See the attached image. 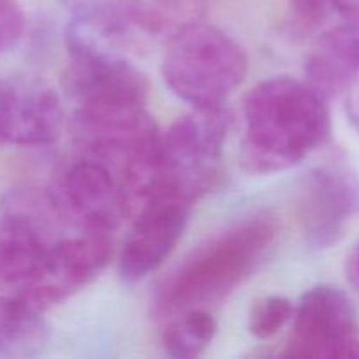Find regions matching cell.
Returning <instances> with one entry per match:
<instances>
[{"mask_svg":"<svg viewBox=\"0 0 359 359\" xmlns=\"http://www.w3.org/2000/svg\"><path fill=\"white\" fill-rule=\"evenodd\" d=\"M216 332L217 323L207 309H188L168 323L161 346L172 358H196L210 346Z\"/></svg>","mask_w":359,"mask_h":359,"instance_id":"cell-15","label":"cell"},{"mask_svg":"<svg viewBox=\"0 0 359 359\" xmlns=\"http://www.w3.org/2000/svg\"><path fill=\"white\" fill-rule=\"evenodd\" d=\"M346 111L351 125L354 126L359 135V77L346 93Z\"/></svg>","mask_w":359,"mask_h":359,"instance_id":"cell-19","label":"cell"},{"mask_svg":"<svg viewBox=\"0 0 359 359\" xmlns=\"http://www.w3.org/2000/svg\"><path fill=\"white\" fill-rule=\"evenodd\" d=\"M191 205V200L165 186L140 205L119 255V276L125 283H139L160 269L181 241Z\"/></svg>","mask_w":359,"mask_h":359,"instance_id":"cell-9","label":"cell"},{"mask_svg":"<svg viewBox=\"0 0 359 359\" xmlns=\"http://www.w3.org/2000/svg\"><path fill=\"white\" fill-rule=\"evenodd\" d=\"M51 244L27 214L0 216V287H23L37 273Z\"/></svg>","mask_w":359,"mask_h":359,"instance_id":"cell-13","label":"cell"},{"mask_svg":"<svg viewBox=\"0 0 359 359\" xmlns=\"http://www.w3.org/2000/svg\"><path fill=\"white\" fill-rule=\"evenodd\" d=\"M112 0H63L67 7L72 11V16H83V14L95 13L98 9H104Z\"/></svg>","mask_w":359,"mask_h":359,"instance_id":"cell-20","label":"cell"},{"mask_svg":"<svg viewBox=\"0 0 359 359\" xmlns=\"http://www.w3.org/2000/svg\"><path fill=\"white\" fill-rule=\"evenodd\" d=\"M231 116L224 105L193 107L161 135V184L196 202L223 175V147Z\"/></svg>","mask_w":359,"mask_h":359,"instance_id":"cell-4","label":"cell"},{"mask_svg":"<svg viewBox=\"0 0 359 359\" xmlns=\"http://www.w3.org/2000/svg\"><path fill=\"white\" fill-rule=\"evenodd\" d=\"M333 13L346 20H359V0H332Z\"/></svg>","mask_w":359,"mask_h":359,"instance_id":"cell-22","label":"cell"},{"mask_svg":"<svg viewBox=\"0 0 359 359\" xmlns=\"http://www.w3.org/2000/svg\"><path fill=\"white\" fill-rule=\"evenodd\" d=\"M112 256L105 233H84L53 242L37 273L16 290V297L35 314H44L93 283Z\"/></svg>","mask_w":359,"mask_h":359,"instance_id":"cell-6","label":"cell"},{"mask_svg":"<svg viewBox=\"0 0 359 359\" xmlns=\"http://www.w3.org/2000/svg\"><path fill=\"white\" fill-rule=\"evenodd\" d=\"M290 20L287 27L297 37L318 30L323 21L333 13L332 0H287Z\"/></svg>","mask_w":359,"mask_h":359,"instance_id":"cell-17","label":"cell"},{"mask_svg":"<svg viewBox=\"0 0 359 359\" xmlns=\"http://www.w3.org/2000/svg\"><path fill=\"white\" fill-rule=\"evenodd\" d=\"M48 339L49 328L42 314L25 307L16 294L0 297V353L28 356L39 353Z\"/></svg>","mask_w":359,"mask_h":359,"instance_id":"cell-14","label":"cell"},{"mask_svg":"<svg viewBox=\"0 0 359 359\" xmlns=\"http://www.w3.org/2000/svg\"><path fill=\"white\" fill-rule=\"evenodd\" d=\"M277 237L273 217L258 214L235 223L196 249L165 283L158 312H182L226 298L265 259Z\"/></svg>","mask_w":359,"mask_h":359,"instance_id":"cell-2","label":"cell"},{"mask_svg":"<svg viewBox=\"0 0 359 359\" xmlns=\"http://www.w3.org/2000/svg\"><path fill=\"white\" fill-rule=\"evenodd\" d=\"M248 74V55L231 35L191 21L167 41L161 76L172 93L191 107H216Z\"/></svg>","mask_w":359,"mask_h":359,"instance_id":"cell-3","label":"cell"},{"mask_svg":"<svg viewBox=\"0 0 359 359\" xmlns=\"http://www.w3.org/2000/svg\"><path fill=\"white\" fill-rule=\"evenodd\" d=\"M294 305L283 294H269L255 302L249 311V333L259 340L272 339L293 319Z\"/></svg>","mask_w":359,"mask_h":359,"instance_id":"cell-16","label":"cell"},{"mask_svg":"<svg viewBox=\"0 0 359 359\" xmlns=\"http://www.w3.org/2000/svg\"><path fill=\"white\" fill-rule=\"evenodd\" d=\"M241 167L251 175L284 172L328 140V100L307 81L272 77L244 98Z\"/></svg>","mask_w":359,"mask_h":359,"instance_id":"cell-1","label":"cell"},{"mask_svg":"<svg viewBox=\"0 0 359 359\" xmlns=\"http://www.w3.org/2000/svg\"><path fill=\"white\" fill-rule=\"evenodd\" d=\"M48 202L60 217L88 233H112L135 214L119 175L88 154L58 172L48 191Z\"/></svg>","mask_w":359,"mask_h":359,"instance_id":"cell-5","label":"cell"},{"mask_svg":"<svg viewBox=\"0 0 359 359\" xmlns=\"http://www.w3.org/2000/svg\"><path fill=\"white\" fill-rule=\"evenodd\" d=\"M65 83L77 105L147 100L146 77L126 55L70 58Z\"/></svg>","mask_w":359,"mask_h":359,"instance_id":"cell-11","label":"cell"},{"mask_svg":"<svg viewBox=\"0 0 359 359\" xmlns=\"http://www.w3.org/2000/svg\"><path fill=\"white\" fill-rule=\"evenodd\" d=\"M4 83V144L41 147L55 142L65 123L62 98L55 88L41 79Z\"/></svg>","mask_w":359,"mask_h":359,"instance_id":"cell-10","label":"cell"},{"mask_svg":"<svg viewBox=\"0 0 359 359\" xmlns=\"http://www.w3.org/2000/svg\"><path fill=\"white\" fill-rule=\"evenodd\" d=\"M359 77V20L340 18L316 41L305 63V81L326 100L347 93Z\"/></svg>","mask_w":359,"mask_h":359,"instance_id":"cell-12","label":"cell"},{"mask_svg":"<svg viewBox=\"0 0 359 359\" xmlns=\"http://www.w3.org/2000/svg\"><path fill=\"white\" fill-rule=\"evenodd\" d=\"M356 318L353 302L340 287L330 284L312 287L294 307L286 356L359 358Z\"/></svg>","mask_w":359,"mask_h":359,"instance_id":"cell-7","label":"cell"},{"mask_svg":"<svg viewBox=\"0 0 359 359\" xmlns=\"http://www.w3.org/2000/svg\"><path fill=\"white\" fill-rule=\"evenodd\" d=\"M359 217V174L346 160L333 158L309 172L300 198V223L314 249L339 244Z\"/></svg>","mask_w":359,"mask_h":359,"instance_id":"cell-8","label":"cell"},{"mask_svg":"<svg viewBox=\"0 0 359 359\" xmlns=\"http://www.w3.org/2000/svg\"><path fill=\"white\" fill-rule=\"evenodd\" d=\"M27 20L18 0H0V55L18 46L25 34Z\"/></svg>","mask_w":359,"mask_h":359,"instance_id":"cell-18","label":"cell"},{"mask_svg":"<svg viewBox=\"0 0 359 359\" xmlns=\"http://www.w3.org/2000/svg\"><path fill=\"white\" fill-rule=\"evenodd\" d=\"M346 276L347 280L351 283V286L359 293V241L354 244V248L351 249L349 255H347Z\"/></svg>","mask_w":359,"mask_h":359,"instance_id":"cell-21","label":"cell"},{"mask_svg":"<svg viewBox=\"0 0 359 359\" xmlns=\"http://www.w3.org/2000/svg\"><path fill=\"white\" fill-rule=\"evenodd\" d=\"M4 88H6V83L0 81V146L4 144L2 139V107H4Z\"/></svg>","mask_w":359,"mask_h":359,"instance_id":"cell-23","label":"cell"}]
</instances>
